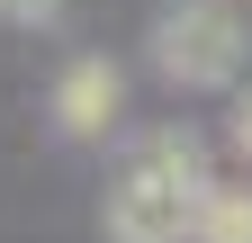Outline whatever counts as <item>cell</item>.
Masks as SVG:
<instances>
[{
    "instance_id": "cell-1",
    "label": "cell",
    "mask_w": 252,
    "mask_h": 243,
    "mask_svg": "<svg viewBox=\"0 0 252 243\" xmlns=\"http://www.w3.org/2000/svg\"><path fill=\"white\" fill-rule=\"evenodd\" d=\"M153 63L180 90H225L243 72V9L234 0H180L153 18Z\"/></svg>"
},
{
    "instance_id": "cell-2",
    "label": "cell",
    "mask_w": 252,
    "mask_h": 243,
    "mask_svg": "<svg viewBox=\"0 0 252 243\" xmlns=\"http://www.w3.org/2000/svg\"><path fill=\"white\" fill-rule=\"evenodd\" d=\"M108 243H198V189L135 162L108 198Z\"/></svg>"
},
{
    "instance_id": "cell-3",
    "label": "cell",
    "mask_w": 252,
    "mask_h": 243,
    "mask_svg": "<svg viewBox=\"0 0 252 243\" xmlns=\"http://www.w3.org/2000/svg\"><path fill=\"white\" fill-rule=\"evenodd\" d=\"M117 108H126V81L99 63V54H72V63H63V81H54V117H63L72 135H108Z\"/></svg>"
},
{
    "instance_id": "cell-4",
    "label": "cell",
    "mask_w": 252,
    "mask_h": 243,
    "mask_svg": "<svg viewBox=\"0 0 252 243\" xmlns=\"http://www.w3.org/2000/svg\"><path fill=\"white\" fill-rule=\"evenodd\" d=\"M198 243H252V189L207 180L198 189Z\"/></svg>"
},
{
    "instance_id": "cell-5",
    "label": "cell",
    "mask_w": 252,
    "mask_h": 243,
    "mask_svg": "<svg viewBox=\"0 0 252 243\" xmlns=\"http://www.w3.org/2000/svg\"><path fill=\"white\" fill-rule=\"evenodd\" d=\"M135 162L162 171V180H180V189H207V162H198V144H189V135H144Z\"/></svg>"
},
{
    "instance_id": "cell-6",
    "label": "cell",
    "mask_w": 252,
    "mask_h": 243,
    "mask_svg": "<svg viewBox=\"0 0 252 243\" xmlns=\"http://www.w3.org/2000/svg\"><path fill=\"white\" fill-rule=\"evenodd\" d=\"M54 9H63V0H0V18H18V27H45Z\"/></svg>"
},
{
    "instance_id": "cell-7",
    "label": "cell",
    "mask_w": 252,
    "mask_h": 243,
    "mask_svg": "<svg viewBox=\"0 0 252 243\" xmlns=\"http://www.w3.org/2000/svg\"><path fill=\"white\" fill-rule=\"evenodd\" d=\"M225 135H234V153L252 162V90H234V126H225Z\"/></svg>"
}]
</instances>
